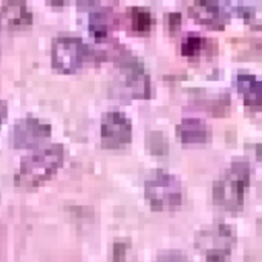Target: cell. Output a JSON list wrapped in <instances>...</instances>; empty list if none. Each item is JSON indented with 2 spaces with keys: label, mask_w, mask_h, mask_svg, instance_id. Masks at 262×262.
<instances>
[{
  "label": "cell",
  "mask_w": 262,
  "mask_h": 262,
  "mask_svg": "<svg viewBox=\"0 0 262 262\" xmlns=\"http://www.w3.org/2000/svg\"><path fill=\"white\" fill-rule=\"evenodd\" d=\"M64 163V147L52 144L40 149L32 155L21 158L14 183L21 189H35L49 181Z\"/></svg>",
  "instance_id": "6da1fadb"
},
{
  "label": "cell",
  "mask_w": 262,
  "mask_h": 262,
  "mask_svg": "<svg viewBox=\"0 0 262 262\" xmlns=\"http://www.w3.org/2000/svg\"><path fill=\"white\" fill-rule=\"evenodd\" d=\"M252 166L246 160H235L232 166L213 183V203L229 212H239L244 206V193L250 186Z\"/></svg>",
  "instance_id": "7a4b0ae2"
},
{
  "label": "cell",
  "mask_w": 262,
  "mask_h": 262,
  "mask_svg": "<svg viewBox=\"0 0 262 262\" xmlns=\"http://www.w3.org/2000/svg\"><path fill=\"white\" fill-rule=\"evenodd\" d=\"M144 198L155 212L173 210L183 203L181 181L166 170H154L144 183Z\"/></svg>",
  "instance_id": "3957f363"
},
{
  "label": "cell",
  "mask_w": 262,
  "mask_h": 262,
  "mask_svg": "<svg viewBox=\"0 0 262 262\" xmlns=\"http://www.w3.org/2000/svg\"><path fill=\"white\" fill-rule=\"evenodd\" d=\"M91 55V48L77 35H58L52 43V66L64 74L78 71Z\"/></svg>",
  "instance_id": "277c9868"
},
{
  "label": "cell",
  "mask_w": 262,
  "mask_h": 262,
  "mask_svg": "<svg viewBox=\"0 0 262 262\" xmlns=\"http://www.w3.org/2000/svg\"><path fill=\"white\" fill-rule=\"evenodd\" d=\"M118 68L123 78V86L132 97L147 98L150 95V80L144 71L143 61L130 52H123L118 57Z\"/></svg>",
  "instance_id": "5b68a950"
},
{
  "label": "cell",
  "mask_w": 262,
  "mask_h": 262,
  "mask_svg": "<svg viewBox=\"0 0 262 262\" xmlns=\"http://www.w3.org/2000/svg\"><path fill=\"white\" fill-rule=\"evenodd\" d=\"M132 141V121L120 111H109L101 118V144L106 149H120Z\"/></svg>",
  "instance_id": "8992f818"
},
{
  "label": "cell",
  "mask_w": 262,
  "mask_h": 262,
  "mask_svg": "<svg viewBox=\"0 0 262 262\" xmlns=\"http://www.w3.org/2000/svg\"><path fill=\"white\" fill-rule=\"evenodd\" d=\"M52 126L35 117H25L12 127V144L15 149H32L48 140Z\"/></svg>",
  "instance_id": "52a82bcc"
},
{
  "label": "cell",
  "mask_w": 262,
  "mask_h": 262,
  "mask_svg": "<svg viewBox=\"0 0 262 262\" xmlns=\"http://www.w3.org/2000/svg\"><path fill=\"white\" fill-rule=\"evenodd\" d=\"M32 23V11L25 2H6L0 5V31L26 28Z\"/></svg>",
  "instance_id": "ba28073f"
},
{
  "label": "cell",
  "mask_w": 262,
  "mask_h": 262,
  "mask_svg": "<svg viewBox=\"0 0 262 262\" xmlns=\"http://www.w3.org/2000/svg\"><path fill=\"white\" fill-rule=\"evenodd\" d=\"M189 12L196 21L215 29H223L227 21V14L218 2H193Z\"/></svg>",
  "instance_id": "9c48e42d"
},
{
  "label": "cell",
  "mask_w": 262,
  "mask_h": 262,
  "mask_svg": "<svg viewBox=\"0 0 262 262\" xmlns=\"http://www.w3.org/2000/svg\"><path fill=\"white\" fill-rule=\"evenodd\" d=\"M233 86L239 94L244 95V104L250 109L259 111L261 107L262 84L255 74L239 72L233 77Z\"/></svg>",
  "instance_id": "30bf717a"
},
{
  "label": "cell",
  "mask_w": 262,
  "mask_h": 262,
  "mask_svg": "<svg viewBox=\"0 0 262 262\" xmlns=\"http://www.w3.org/2000/svg\"><path fill=\"white\" fill-rule=\"evenodd\" d=\"M177 135L183 144H204L210 140V129L200 118H184L177 126Z\"/></svg>",
  "instance_id": "8fae6325"
},
{
  "label": "cell",
  "mask_w": 262,
  "mask_h": 262,
  "mask_svg": "<svg viewBox=\"0 0 262 262\" xmlns=\"http://www.w3.org/2000/svg\"><path fill=\"white\" fill-rule=\"evenodd\" d=\"M109 8H100L89 14V32L97 38L103 40L109 32Z\"/></svg>",
  "instance_id": "7c38bea8"
},
{
  "label": "cell",
  "mask_w": 262,
  "mask_h": 262,
  "mask_svg": "<svg viewBox=\"0 0 262 262\" xmlns=\"http://www.w3.org/2000/svg\"><path fill=\"white\" fill-rule=\"evenodd\" d=\"M130 23L134 31L137 32H149L154 26V15L150 9L144 6H132L130 8Z\"/></svg>",
  "instance_id": "4fadbf2b"
},
{
  "label": "cell",
  "mask_w": 262,
  "mask_h": 262,
  "mask_svg": "<svg viewBox=\"0 0 262 262\" xmlns=\"http://www.w3.org/2000/svg\"><path fill=\"white\" fill-rule=\"evenodd\" d=\"M207 38L201 34L190 32L184 37L181 43V54L186 57H198L204 49H207Z\"/></svg>",
  "instance_id": "5bb4252c"
},
{
  "label": "cell",
  "mask_w": 262,
  "mask_h": 262,
  "mask_svg": "<svg viewBox=\"0 0 262 262\" xmlns=\"http://www.w3.org/2000/svg\"><path fill=\"white\" fill-rule=\"evenodd\" d=\"M147 152L152 155H166L169 152V143L163 132H150L146 137Z\"/></svg>",
  "instance_id": "9a60e30c"
},
{
  "label": "cell",
  "mask_w": 262,
  "mask_h": 262,
  "mask_svg": "<svg viewBox=\"0 0 262 262\" xmlns=\"http://www.w3.org/2000/svg\"><path fill=\"white\" fill-rule=\"evenodd\" d=\"M232 247H215L206 250V261L207 262H230Z\"/></svg>",
  "instance_id": "2e32d148"
},
{
  "label": "cell",
  "mask_w": 262,
  "mask_h": 262,
  "mask_svg": "<svg viewBox=\"0 0 262 262\" xmlns=\"http://www.w3.org/2000/svg\"><path fill=\"white\" fill-rule=\"evenodd\" d=\"M155 262H192L180 250H164L160 252Z\"/></svg>",
  "instance_id": "e0dca14e"
},
{
  "label": "cell",
  "mask_w": 262,
  "mask_h": 262,
  "mask_svg": "<svg viewBox=\"0 0 262 262\" xmlns=\"http://www.w3.org/2000/svg\"><path fill=\"white\" fill-rule=\"evenodd\" d=\"M127 249L129 244L126 241H118L114 244V262H127Z\"/></svg>",
  "instance_id": "ac0fdd59"
},
{
  "label": "cell",
  "mask_w": 262,
  "mask_h": 262,
  "mask_svg": "<svg viewBox=\"0 0 262 262\" xmlns=\"http://www.w3.org/2000/svg\"><path fill=\"white\" fill-rule=\"evenodd\" d=\"M232 8V12H236L244 17H253L255 15V8L253 6H244V5H229Z\"/></svg>",
  "instance_id": "d6986e66"
},
{
  "label": "cell",
  "mask_w": 262,
  "mask_h": 262,
  "mask_svg": "<svg viewBox=\"0 0 262 262\" xmlns=\"http://www.w3.org/2000/svg\"><path fill=\"white\" fill-rule=\"evenodd\" d=\"M167 20H169V28L170 31H177L181 25V14L180 12H170L167 15Z\"/></svg>",
  "instance_id": "ffe728a7"
},
{
  "label": "cell",
  "mask_w": 262,
  "mask_h": 262,
  "mask_svg": "<svg viewBox=\"0 0 262 262\" xmlns=\"http://www.w3.org/2000/svg\"><path fill=\"white\" fill-rule=\"evenodd\" d=\"M8 117V103L5 100H0V124L6 120Z\"/></svg>",
  "instance_id": "44dd1931"
}]
</instances>
